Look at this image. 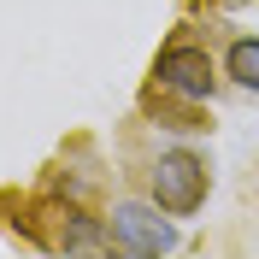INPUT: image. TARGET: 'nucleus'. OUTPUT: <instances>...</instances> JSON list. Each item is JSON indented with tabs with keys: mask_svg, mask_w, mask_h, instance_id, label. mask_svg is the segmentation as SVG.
<instances>
[{
	"mask_svg": "<svg viewBox=\"0 0 259 259\" xmlns=\"http://www.w3.org/2000/svg\"><path fill=\"white\" fill-rule=\"evenodd\" d=\"M147 82L165 89V95H177V100L212 106L218 89H224V65L212 59L206 41H194V35H171V41L153 53V65H147Z\"/></svg>",
	"mask_w": 259,
	"mask_h": 259,
	"instance_id": "nucleus-1",
	"label": "nucleus"
},
{
	"mask_svg": "<svg viewBox=\"0 0 259 259\" xmlns=\"http://www.w3.org/2000/svg\"><path fill=\"white\" fill-rule=\"evenodd\" d=\"M212 194V165L194 147H159L147 159V200L165 206L171 218H194Z\"/></svg>",
	"mask_w": 259,
	"mask_h": 259,
	"instance_id": "nucleus-2",
	"label": "nucleus"
},
{
	"mask_svg": "<svg viewBox=\"0 0 259 259\" xmlns=\"http://www.w3.org/2000/svg\"><path fill=\"white\" fill-rule=\"evenodd\" d=\"M106 230H112V253H124V259H159V253L183 247L177 218L165 206H153V200H112Z\"/></svg>",
	"mask_w": 259,
	"mask_h": 259,
	"instance_id": "nucleus-3",
	"label": "nucleus"
},
{
	"mask_svg": "<svg viewBox=\"0 0 259 259\" xmlns=\"http://www.w3.org/2000/svg\"><path fill=\"white\" fill-rule=\"evenodd\" d=\"M142 118L153 130H171V136H200L206 124V106H194V100H177V95H165V89H153L147 82V95H142Z\"/></svg>",
	"mask_w": 259,
	"mask_h": 259,
	"instance_id": "nucleus-4",
	"label": "nucleus"
},
{
	"mask_svg": "<svg viewBox=\"0 0 259 259\" xmlns=\"http://www.w3.org/2000/svg\"><path fill=\"white\" fill-rule=\"evenodd\" d=\"M218 65H224V82L230 89H242V95H259V35L242 30L230 35L224 53H218Z\"/></svg>",
	"mask_w": 259,
	"mask_h": 259,
	"instance_id": "nucleus-5",
	"label": "nucleus"
},
{
	"mask_svg": "<svg viewBox=\"0 0 259 259\" xmlns=\"http://www.w3.org/2000/svg\"><path fill=\"white\" fill-rule=\"evenodd\" d=\"M218 12H242V6H259V0H212Z\"/></svg>",
	"mask_w": 259,
	"mask_h": 259,
	"instance_id": "nucleus-6",
	"label": "nucleus"
}]
</instances>
